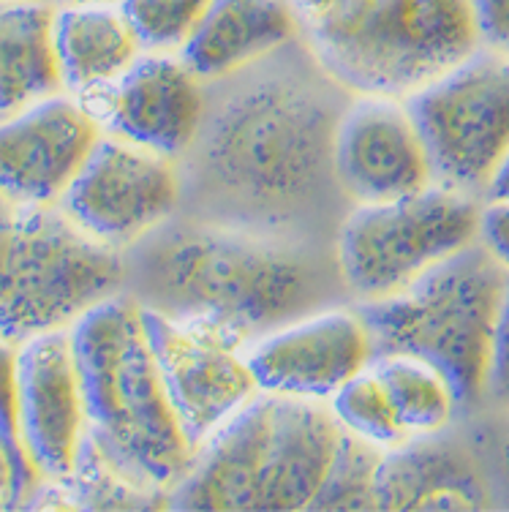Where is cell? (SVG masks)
<instances>
[{
  "label": "cell",
  "instance_id": "cell-1",
  "mask_svg": "<svg viewBox=\"0 0 509 512\" xmlns=\"http://www.w3.org/2000/svg\"><path fill=\"white\" fill-rule=\"evenodd\" d=\"M341 112L322 90L289 74H265L226 93L202 118L196 167L218 197L275 224L319 197L333 175Z\"/></svg>",
  "mask_w": 509,
  "mask_h": 512
},
{
  "label": "cell",
  "instance_id": "cell-2",
  "mask_svg": "<svg viewBox=\"0 0 509 512\" xmlns=\"http://www.w3.org/2000/svg\"><path fill=\"white\" fill-rule=\"evenodd\" d=\"M142 306L251 344L322 308V276L297 248L251 227L191 224L156 237L139 265Z\"/></svg>",
  "mask_w": 509,
  "mask_h": 512
},
{
  "label": "cell",
  "instance_id": "cell-3",
  "mask_svg": "<svg viewBox=\"0 0 509 512\" xmlns=\"http://www.w3.org/2000/svg\"><path fill=\"white\" fill-rule=\"evenodd\" d=\"M88 439L131 480L167 491L183 477L191 444L142 325L137 297L101 300L69 327Z\"/></svg>",
  "mask_w": 509,
  "mask_h": 512
},
{
  "label": "cell",
  "instance_id": "cell-4",
  "mask_svg": "<svg viewBox=\"0 0 509 512\" xmlns=\"http://www.w3.org/2000/svg\"><path fill=\"white\" fill-rule=\"evenodd\" d=\"M338 439L330 406L259 390L191 453L167 510H308Z\"/></svg>",
  "mask_w": 509,
  "mask_h": 512
},
{
  "label": "cell",
  "instance_id": "cell-5",
  "mask_svg": "<svg viewBox=\"0 0 509 512\" xmlns=\"http://www.w3.org/2000/svg\"><path fill=\"white\" fill-rule=\"evenodd\" d=\"M316 66L354 96L409 93L482 47L471 0H289Z\"/></svg>",
  "mask_w": 509,
  "mask_h": 512
},
{
  "label": "cell",
  "instance_id": "cell-6",
  "mask_svg": "<svg viewBox=\"0 0 509 512\" xmlns=\"http://www.w3.org/2000/svg\"><path fill=\"white\" fill-rule=\"evenodd\" d=\"M507 281V270L480 243H471L401 292L354 308L371 333L373 357H422L450 379L461 404H471L485 393Z\"/></svg>",
  "mask_w": 509,
  "mask_h": 512
},
{
  "label": "cell",
  "instance_id": "cell-7",
  "mask_svg": "<svg viewBox=\"0 0 509 512\" xmlns=\"http://www.w3.org/2000/svg\"><path fill=\"white\" fill-rule=\"evenodd\" d=\"M126 273L118 248L85 235L58 205L0 194V338L22 344L71 327L118 295Z\"/></svg>",
  "mask_w": 509,
  "mask_h": 512
},
{
  "label": "cell",
  "instance_id": "cell-8",
  "mask_svg": "<svg viewBox=\"0 0 509 512\" xmlns=\"http://www.w3.org/2000/svg\"><path fill=\"white\" fill-rule=\"evenodd\" d=\"M480 199L431 183L406 197L354 205L338 229L335 267L363 300L401 292L480 235Z\"/></svg>",
  "mask_w": 509,
  "mask_h": 512
},
{
  "label": "cell",
  "instance_id": "cell-9",
  "mask_svg": "<svg viewBox=\"0 0 509 512\" xmlns=\"http://www.w3.org/2000/svg\"><path fill=\"white\" fill-rule=\"evenodd\" d=\"M433 183L485 194L509 153V55L480 50L406 96Z\"/></svg>",
  "mask_w": 509,
  "mask_h": 512
},
{
  "label": "cell",
  "instance_id": "cell-10",
  "mask_svg": "<svg viewBox=\"0 0 509 512\" xmlns=\"http://www.w3.org/2000/svg\"><path fill=\"white\" fill-rule=\"evenodd\" d=\"M180 191L175 158L101 134L58 207L85 235L123 251L167 224Z\"/></svg>",
  "mask_w": 509,
  "mask_h": 512
},
{
  "label": "cell",
  "instance_id": "cell-11",
  "mask_svg": "<svg viewBox=\"0 0 509 512\" xmlns=\"http://www.w3.org/2000/svg\"><path fill=\"white\" fill-rule=\"evenodd\" d=\"M142 325L177 423L191 450H196L259 393L245 360L248 344L207 322L150 306H142Z\"/></svg>",
  "mask_w": 509,
  "mask_h": 512
},
{
  "label": "cell",
  "instance_id": "cell-12",
  "mask_svg": "<svg viewBox=\"0 0 509 512\" xmlns=\"http://www.w3.org/2000/svg\"><path fill=\"white\" fill-rule=\"evenodd\" d=\"M245 360L262 393L327 404L371 365L373 344L357 308H316L254 338Z\"/></svg>",
  "mask_w": 509,
  "mask_h": 512
},
{
  "label": "cell",
  "instance_id": "cell-13",
  "mask_svg": "<svg viewBox=\"0 0 509 512\" xmlns=\"http://www.w3.org/2000/svg\"><path fill=\"white\" fill-rule=\"evenodd\" d=\"M79 101L104 134L167 158L194 148L205 118L202 79L177 52H142L115 82Z\"/></svg>",
  "mask_w": 509,
  "mask_h": 512
},
{
  "label": "cell",
  "instance_id": "cell-14",
  "mask_svg": "<svg viewBox=\"0 0 509 512\" xmlns=\"http://www.w3.org/2000/svg\"><path fill=\"white\" fill-rule=\"evenodd\" d=\"M333 175L354 205L406 197L433 183L428 150L406 101L357 96L335 126Z\"/></svg>",
  "mask_w": 509,
  "mask_h": 512
},
{
  "label": "cell",
  "instance_id": "cell-15",
  "mask_svg": "<svg viewBox=\"0 0 509 512\" xmlns=\"http://www.w3.org/2000/svg\"><path fill=\"white\" fill-rule=\"evenodd\" d=\"M17 431L39 480H66L88 434L69 327L17 344Z\"/></svg>",
  "mask_w": 509,
  "mask_h": 512
},
{
  "label": "cell",
  "instance_id": "cell-16",
  "mask_svg": "<svg viewBox=\"0 0 509 512\" xmlns=\"http://www.w3.org/2000/svg\"><path fill=\"white\" fill-rule=\"evenodd\" d=\"M101 134L85 104L69 93L0 118V194L58 205Z\"/></svg>",
  "mask_w": 509,
  "mask_h": 512
},
{
  "label": "cell",
  "instance_id": "cell-17",
  "mask_svg": "<svg viewBox=\"0 0 509 512\" xmlns=\"http://www.w3.org/2000/svg\"><path fill=\"white\" fill-rule=\"evenodd\" d=\"M294 36L289 0H210L177 55L202 82H218L273 55Z\"/></svg>",
  "mask_w": 509,
  "mask_h": 512
},
{
  "label": "cell",
  "instance_id": "cell-18",
  "mask_svg": "<svg viewBox=\"0 0 509 512\" xmlns=\"http://www.w3.org/2000/svg\"><path fill=\"white\" fill-rule=\"evenodd\" d=\"M376 510H480L485 488L466 458L436 436H414L384 450Z\"/></svg>",
  "mask_w": 509,
  "mask_h": 512
},
{
  "label": "cell",
  "instance_id": "cell-19",
  "mask_svg": "<svg viewBox=\"0 0 509 512\" xmlns=\"http://www.w3.org/2000/svg\"><path fill=\"white\" fill-rule=\"evenodd\" d=\"M55 52L63 93L85 99L142 55L118 3L55 6Z\"/></svg>",
  "mask_w": 509,
  "mask_h": 512
},
{
  "label": "cell",
  "instance_id": "cell-20",
  "mask_svg": "<svg viewBox=\"0 0 509 512\" xmlns=\"http://www.w3.org/2000/svg\"><path fill=\"white\" fill-rule=\"evenodd\" d=\"M63 93L55 3L0 0V118Z\"/></svg>",
  "mask_w": 509,
  "mask_h": 512
},
{
  "label": "cell",
  "instance_id": "cell-21",
  "mask_svg": "<svg viewBox=\"0 0 509 512\" xmlns=\"http://www.w3.org/2000/svg\"><path fill=\"white\" fill-rule=\"evenodd\" d=\"M373 371L390 395L403 434L439 436L461 406L450 379L428 360L414 355H379L371 360Z\"/></svg>",
  "mask_w": 509,
  "mask_h": 512
},
{
  "label": "cell",
  "instance_id": "cell-22",
  "mask_svg": "<svg viewBox=\"0 0 509 512\" xmlns=\"http://www.w3.org/2000/svg\"><path fill=\"white\" fill-rule=\"evenodd\" d=\"M71 510H161L169 507V493L147 488L107 461L88 434L82 439L74 469L60 480Z\"/></svg>",
  "mask_w": 509,
  "mask_h": 512
},
{
  "label": "cell",
  "instance_id": "cell-23",
  "mask_svg": "<svg viewBox=\"0 0 509 512\" xmlns=\"http://www.w3.org/2000/svg\"><path fill=\"white\" fill-rule=\"evenodd\" d=\"M384 450L341 428L333 461L308 512L376 510V472Z\"/></svg>",
  "mask_w": 509,
  "mask_h": 512
},
{
  "label": "cell",
  "instance_id": "cell-24",
  "mask_svg": "<svg viewBox=\"0 0 509 512\" xmlns=\"http://www.w3.org/2000/svg\"><path fill=\"white\" fill-rule=\"evenodd\" d=\"M327 406L343 431L360 436L382 450H390L395 444L409 439L403 434L390 404V395L384 390L379 374L373 371V365L363 368L360 374L343 384L341 390L327 401Z\"/></svg>",
  "mask_w": 509,
  "mask_h": 512
},
{
  "label": "cell",
  "instance_id": "cell-25",
  "mask_svg": "<svg viewBox=\"0 0 509 512\" xmlns=\"http://www.w3.org/2000/svg\"><path fill=\"white\" fill-rule=\"evenodd\" d=\"M128 28L142 52H180L210 0H120Z\"/></svg>",
  "mask_w": 509,
  "mask_h": 512
},
{
  "label": "cell",
  "instance_id": "cell-26",
  "mask_svg": "<svg viewBox=\"0 0 509 512\" xmlns=\"http://www.w3.org/2000/svg\"><path fill=\"white\" fill-rule=\"evenodd\" d=\"M0 442L14 466V496L11 507H20L22 499L33 491L39 477L22 450L20 431H17V344L0 338Z\"/></svg>",
  "mask_w": 509,
  "mask_h": 512
},
{
  "label": "cell",
  "instance_id": "cell-27",
  "mask_svg": "<svg viewBox=\"0 0 509 512\" xmlns=\"http://www.w3.org/2000/svg\"><path fill=\"white\" fill-rule=\"evenodd\" d=\"M485 393H490L493 398H501V401H509V281L507 289H504V297H501L496 327H493Z\"/></svg>",
  "mask_w": 509,
  "mask_h": 512
},
{
  "label": "cell",
  "instance_id": "cell-28",
  "mask_svg": "<svg viewBox=\"0 0 509 512\" xmlns=\"http://www.w3.org/2000/svg\"><path fill=\"white\" fill-rule=\"evenodd\" d=\"M477 243L509 273V199H485Z\"/></svg>",
  "mask_w": 509,
  "mask_h": 512
},
{
  "label": "cell",
  "instance_id": "cell-29",
  "mask_svg": "<svg viewBox=\"0 0 509 512\" xmlns=\"http://www.w3.org/2000/svg\"><path fill=\"white\" fill-rule=\"evenodd\" d=\"M482 47L509 55V0H471Z\"/></svg>",
  "mask_w": 509,
  "mask_h": 512
},
{
  "label": "cell",
  "instance_id": "cell-30",
  "mask_svg": "<svg viewBox=\"0 0 509 512\" xmlns=\"http://www.w3.org/2000/svg\"><path fill=\"white\" fill-rule=\"evenodd\" d=\"M11 496H14V466H11L6 447L0 442V504L11 507Z\"/></svg>",
  "mask_w": 509,
  "mask_h": 512
},
{
  "label": "cell",
  "instance_id": "cell-31",
  "mask_svg": "<svg viewBox=\"0 0 509 512\" xmlns=\"http://www.w3.org/2000/svg\"><path fill=\"white\" fill-rule=\"evenodd\" d=\"M485 199H509V153L496 169V175L490 178L485 188Z\"/></svg>",
  "mask_w": 509,
  "mask_h": 512
},
{
  "label": "cell",
  "instance_id": "cell-32",
  "mask_svg": "<svg viewBox=\"0 0 509 512\" xmlns=\"http://www.w3.org/2000/svg\"><path fill=\"white\" fill-rule=\"evenodd\" d=\"M499 461H501V474H504V483H507V488H509V431H507V436H504V442H501Z\"/></svg>",
  "mask_w": 509,
  "mask_h": 512
},
{
  "label": "cell",
  "instance_id": "cell-33",
  "mask_svg": "<svg viewBox=\"0 0 509 512\" xmlns=\"http://www.w3.org/2000/svg\"><path fill=\"white\" fill-rule=\"evenodd\" d=\"M55 6H96V3H120V0H49Z\"/></svg>",
  "mask_w": 509,
  "mask_h": 512
}]
</instances>
